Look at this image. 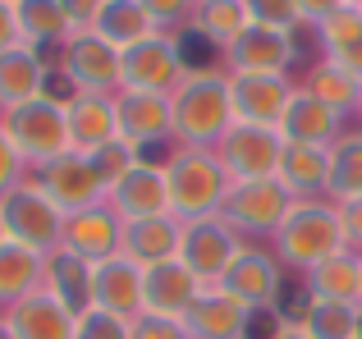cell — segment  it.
Listing matches in <instances>:
<instances>
[{
	"mask_svg": "<svg viewBox=\"0 0 362 339\" xmlns=\"http://www.w3.org/2000/svg\"><path fill=\"white\" fill-rule=\"evenodd\" d=\"M33 179L64 215H78V211H88V206L106 202V184L97 179V170H92V161L83 152H64L60 161L33 170Z\"/></svg>",
	"mask_w": 362,
	"mask_h": 339,
	"instance_id": "cell-13",
	"label": "cell"
},
{
	"mask_svg": "<svg viewBox=\"0 0 362 339\" xmlns=\"http://www.w3.org/2000/svg\"><path fill=\"white\" fill-rule=\"evenodd\" d=\"M275 257L293 270H317L321 261H330L335 252H349L344 248V230H339V215H335V202L317 197V202H293V211L284 215V225L275 230Z\"/></svg>",
	"mask_w": 362,
	"mask_h": 339,
	"instance_id": "cell-2",
	"label": "cell"
},
{
	"mask_svg": "<svg viewBox=\"0 0 362 339\" xmlns=\"http://www.w3.org/2000/svg\"><path fill=\"white\" fill-rule=\"evenodd\" d=\"M170 110H175V138H179V143H184V147H202V152H216V143L234 129L230 73H225V69L184 73V83L170 92Z\"/></svg>",
	"mask_w": 362,
	"mask_h": 339,
	"instance_id": "cell-1",
	"label": "cell"
},
{
	"mask_svg": "<svg viewBox=\"0 0 362 339\" xmlns=\"http://www.w3.org/2000/svg\"><path fill=\"white\" fill-rule=\"evenodd\" d=\"M110 211L119 215L124 225L129 220H151V215H170V184H165V170H151L138 165L129 179H119L110 188Z\"/></svg>",
	"mask_w": 362,
	"mask_h": 339,
	"instance_id": "cell-21",
	"label": "cell"
},
{
	"mask_svg": "<svg viewBox=\"0 0 362 339\" xmlns=\"http://www.w3.org/2000/svg\"><path fill=\"white\" fill-rule=\"evenodd\" d=\"M275 339H308V335H303V331H298V326H284V331H280V335H275Z\"/></svg>",
	"mask_w": 362,
	"mask_h": 339,
	"instance_id": "cell-49",
	"label": "cell"
},
{
	"mask_svg": "<svg viewBox=\"0 0 362 339\" xmlns=\"http://www.w3.org/2000/svg\"><path fill=\"white\" fill-rule=\"evenodd\" d=\"M298 5V14H303V23H321V18H330L344 0H293Z\"/></svg>",
	"mask_w": 362,
	"mask_h": 339,
	"instance_id": "cell-47",
	"label": "cell"
},
{
	"mask_svg": "<svg viewBox=\"0 0 362 339\" xmlns=\"http://www.w3.org/2000/svg\"><path fill=\"white\" fill-rule=\"evenodd\" d=\"M275 179H280L298 202H317V197H326V184H330V147L284 143V156H280Z\"/></svg>",
	"mask_w": 362,
	"mask_h": 339,
	"instance_id": "cell-25",
	"label": "cell"
},
{
	"mask_svg": "<svg viewBox=\"0 0 362 339\" xmlns=\"http://www.w3.org/2000/svg\"><path fill=\"white\" fill-rule=\"evenodd\" d=\"M326 60H335V64H344L354 78H362V37L354 46H344V51H335V55H326Z\"/></svg>",
	"mask_w": 362,
	"mask_h": 339,
	"instance_id": "cell-48",
	"label": "cell"
},
{
	"mask_svg": "<svg viewBox=\"0 0 362 339\" xmlns=\"http://www.w3.org/2000/svg\"><path fill=\"white\" fill-rule=\"evenodd\" d=\"M9 5H18V0H9Z\"/></svg>",
	"mask_w": 362,
	"mask_h": 339,
	"instance_id": "cell-54",
	"label": "cell"
},
{
	"mask_svg": "<svg viewBox=\"0 0 362 339\" xmlns=\"http://www.w3.org/2000/svg\"><path fill=\"white\" fill-rule=\"evenodd\" d=\"M28 174H33V170H28V161L18 156V147L9 143V138H5V129H0V197H5L9 188H18Z\"/></svg>",
	"mask_w": 362,
	"mask_h": 339,
	"instance_id": "cell-41",
	"label": "cell"
},
{
	"mask_svg": "<svg viewBox=\"0 0 362 339\" xmlns=\"http://www.w3.org/2000/svg\"><path fill=\"white\" fill-rule=\"evenodd\" d=\"M14 14H18V37H23V46L51 55V60H55V51L74 37L60 0H18Z\"/></svg>",
	"mask_w": 362,
	"mask_h": 339,
	"instance_id": "cell-29",
	"label": "cell"
},
{
	"mask_svg": "<svg viewBox=\"0 0 362 339\" xmlns=\"http://www.w3.org/2000/svg\"><path fill=\"white\" fill-rule=\"evenodd\" d=\"M115 115H119V138L133 147L151 143V138L175 133V110H170V92H115Z\"/></svg>",
	"mask_w": 362,
	"mask_h": 339,
	"instance_id": "cell-17",
	"label": "cell"
},
{
	"mask_svg": "<svg viewBox=\"0 0 362 339\" xmlns=\"http://www.w3.org/2000/svg\"><path fill=\"white\" fill-rule=\"evenodd\" d=\"M179 152H184V143H179L175 133H165V138H151V143H142V147H138V165L170 170V165L179 161Z\"/></svg>",
	"mask_w": 362,
	"mask_h": 339,
	"instance_id": "cell-43",
	"label": "cell"
},
{
	"mask_svg": "<svg viewBox=\"0 0 362 339\" xmlns=\"http://www.w3.org/2000/svg\"><path fill=\"white\" fill-rule=\"evenodd\" d=\"M23 37H18V14L9 0H0V51H9V46H18Z\"/></svg>",
	"mask_w": 362,
	"mask_h": 339,
	"instance_id": "cell-46",
	"label": "cell"
},
{
	"mask_svg": "<svg viewBox=\"0 0 362 339\" xmlns=\"http://www.w3.org/2000/svg\"><path fill=\"white\" fill-rule=\"evenodd\" d=\"M64 248L97 266V261L115 257V252L124 248V220L110 211V202L88 206V211H78V215L64 220Z\"/></svg>",
	"mask_w": 362,
	"mask_h": 339,
	"instance_id": "cell-19",
	"label": "cell"
},
{
	"mask_svg": "<svg viewBox=\"0 0 362 339\" xmlns=\"http://www.w3.org/2000/svg\"><path fill=\"white\" fill-rule=\"evenodd\" d=\"M335 215H339V230H344V248L362 257V197L335 202Z\"/></svg>",
	"mask_w": 362,
	"mask_h": 339,
	"instance_id": "cell-44",
	"label": "cell"
},
{
	"mask_svg": "<svg viewBox=\"0 0 362 339\" xmlns=\"http://www.w3.org/2000/svg\"><path fill=\"white\" fill-rule=\"evenodd\" d=\"M5 321L18 339H74V331H78V316L64 303H55L46 289H37L23 303H14L5 312Z\"/></svg>",
	"mask_w": 362,
	"mask_h": 339,
	"instance_id": "cell-24",
	"label": "cell"
},
{
	"mask_svg": "<svg viewBox=\"0 0 362 339\" xmlns=\"http://www.w3.org/2000/svg\"><path fill=\"white\" fill-rule=\"evenodd\" d=\"M92 307L124 316V321H138L142 316V266L138 261H129L124 252L97 261L92 266Z\"/></svg>",
	"mask_w": 362,
	"mask_h": 339,
	"instance_id": "cell-16",
	"label": "cell"
},
{
	"mask_svg": "<svg viewBox=\"0 0 362 339\" xmlns=\"http://www.w3.org/2000/svg\"><path fill=\"white\" fill-rule=\"evenodd\" d=\"M202 289L206 285L179 257L175 261H160V266H147V270H142V312L184 321L188 307L197 303V294H202Z\"/></svg>",
	"mask_w": 362,
	"mask_h": 339,
	"instance_id": "cell-15",
	"label": "cell"
},
{
	"mask_svg": "<svg viewBox=\"0 0 362 339\" xmlns=\"http://www.w3.org/2000/svg\"><path fill=\"white\" fill-rule=\"evenodd\" d=\"M344 133V119L335 115V110L326 106V101H317L312 92H293L289 110H284L280 119V138L284 143H317V147H335V138Z\"/></svg>",
	"mask_w": 362,
	"mask_h": 339,
	"instance_id": "cell-27",
	"label": "cell"
},
{
	"mask_svg": "<svg viewBox=\"0 0 362 339\" xmlns=\"http://www.w3.org/2000/svg\"><path fill=\"white\" fill-rule=\"evenodd\" d=\"M142 9L151 14L156 32H184V28L193 23L197 0H142Z\"/></svg>",
	"mask_w": 362,
	"mask_h": 339,
	"instance_id": "cell-40",
	"label": "cell"
},
{
	"mask_svg": "<svg viewBox=\"0 0 362 339\" xmlns=\"http://www.w3.org/2000/svg\"><path fill=\"white\" fill-rule=\"evenodd\" d=\"M92 32L101 37V42H110L115 51H129V46L147 42L151 32H156V23H151V14L142 9V0H106V9L97 14V28Z\"/></svg>",
	"mask_w": 362,
	"mask_h": 339,
	"instance_id": "cell-32",
	"label": "cell"
},
{
	"mask_svg": "<svg viewBox=\"0 0 362 339\" xmlns=\"http://www.w3.org/2000/svg\"><path fill=\"white\" fill-rule=\"evenodd\" d=\"M51 64L78 92H119V51L110 42H101L97 32H74L55 51Z\"/></svg>",
	"mask_w": 362,
	"mask_h": 339,
	"instance_id": "cell-11",
	"label": "cell"
},
{
	"mask_svg": "<svg viewBox=\"0 0 362 339\" xmlns=\"http://www.w3.org/2000/svg\"><path fill=\"white\" fill-rule=\"evenodd\" d=\"M221 289L230 298H239L252 312H280L284 298V261L262 243H243V252L234 257V266L225 270Z\"/></svg>",
	"mask_w": 362,
	"mask_h": 339,
	"instance_id": "cell-8",
	"label": "cell"
},
{
	"mask_svg": "<svg viewBox=\"0 0 362 339\" xmlns=\"http://www.w3.org/2000/svg\"><path fill=\"white\" fill-rule=\"evenodd\" d=\"M298 331L308 335V339H358V335H362V307H354V303H321V298H308Z\"/></svg>",
	"mask_w": 362,
	"mask_h": 339,
	"instance_id": "cell-34",
	"label": "cell"
},
{
	"mask_svg": "<svg viewBox=\"0 0 362 339\" xmlns=\"http://www.w3.org/2000/svg\"><path fill=\"white\" fill-rule=\"evenodd\" d=\"M193 28L202 42H211L216 51L225 55V46L234 42V37L247 28V14H243V0H197L193 9Z\"/></svg>",
	"mask_w": 362,
	"mask_h": 339,
	"instance_id": "cell-35",
	"label": "cell"
},
{
	"mask_svg": "<svg viewBox=\"0 0 362 339\" xmlns=\"http://www.w3.org/2000/svg\"><path fill=\"white\" fill-rule=\"evenodd\" d=\"M317 37H321V51H326V55H335V51H344V46H354L358 37H362V9L339 5L330 18H321V23H317Z\"/></svg>",
	"mask_w": 362,
	"mask_h": 339,
	"instance_id": "cell-37",
	"label": "cell"
},
{
	"mask_svg": "<svg viewBox=\"0 0 362 339\" xmlns=\"http://www.w3.org/2000/svg\"><path fill=\"white\" fill-rule=\"evenodd\" d=\"M298 88L312 92L317 101H326L339 119H344V115H358V106H362V78H354V73H349L344 64H335V60L308 64V73H303Z\"/></svg>",
	"mask_w": 362,
	"mask_h": 339,
	"instance_id": "cell-31",
	"label": "cell"
},
{
	"mask_svg": "<svg viewBox=\"0 0 362 339\" xmlns=\"http://www.w3.org/2000/svg\"><path fill=\"white\" fill-rule=\"evenodd\" d=\"M184 51L179 32H151L147 42L119 51V88L133 92H175L184 83Z\"/></svg>",
	"mask_w": 362,
	"mask_h": 339,
	"instance_id": "cell-7",
	"label": "cell"
},
{
	"mask_svg": "<svg viewBox=\"0 0 362 339\" xmlns=\"http://www.w3.org/2000/svg\"><path fill=\"white\" fill-rule=\"evenodd\" d=\"M303 289H308V298H321V303L362 307V257L358 252H335L330 261H321L317 270L303 275Z\"/></svg>",
	"mask_w": 362,
	"mask_h": 339,
	"instance_id": "cell-28",
	"label": "cell"
},
{
	"mask_svg": "<svg viewBox=\"0 0 362 339\" xmlns=\"http://www.w3.org/2000/svg\"><path fill=\"white\" fill-rule=\"evenodd\" d=\"M293 73H230V101H234V124H266L280 129L284 110H289Z\"/></svg>",
	"mask_w": 362,
	"mask_h": 339,
	"instance_id": "cell-12",
	"label": "cell"
},
{
	"mask_svg": "<svg viewBox=\"0 0 362 339\" xmlns=\"http://www.w3.org/2000/svg\"><path fill=\"white\" fill-rule=\"evenodd\" d=\"M133 339H193V335H188V326L175 321V316H151V312H142L138 321H133Z\"/></svg>",
	"mask_w": 362,
	"mask_h": 339,
	"instance_id": "cell-42",
	"label": "cell"
},
{
	"mask_svg": "<svg viewBox=\"0 0 362 339\" xmlns=\"http://www.w3.org/2000/svg\"><path fill=\"white\" fill-rule=\"evenodd\" d=\"M358 129H362V106H358Z\"/></svg>",
	"mask_w": 362,
	"mask_h": 339,
	"instance_id": "cell-53",
	"label": "cell"
},
{
	"mask_svg": "<svg viewBox=\"0 0 362 339\" xmlns=\"http://www.w3.org/2000/svg\"><path fill=\"white\" fill-rule=\"evenodd\" d=\"M46 73H51V55L33 51V46H9L0 51V110H14L23 101L42 97Z\"/></svg>",
	"mask_w": 362,
	"mask_h": 339,
	"instance_id": "cell-23",
	"label": "cell"
},
{
	"mask_svg": "<svg viewBox=\"0 0 362 339\" xmlns=\"http://www.w3.org/2000/svg\"><path fill=\"white\" fill-rule=\"evenodd\" d=\"M42 275H46L42 252L23 248V243H0V316L14 303H23L28 294H37Z\"/></svg>",
	"mask_w": 362,
	"mask_h": 339,
	"instance_id": "cell-30",
	"label": "cell"
},
{
	"mask_svg": "<svg viewBox=\"0 0 362 339\" xmlns=\"http://www.w3.org/2000/svg\"><path fill=\"white\" fill-rule=\"evenodd\" d=\"M293 202H298V197H293L280 179H239V184H230V193H225L221 215L252 243V239H275V230H280L284 215L293 211Z\"/></svg>",
	"mask_w": 362,
	"mask_h": 339,
	"instance_id": "cell-6",
	"label": "cell"
},
{
	"mask_svg": "<svg viewBox=\"0 0 362 339\" xmlns=\"http://www.w3.org/2000/svg\"><path fill=\"white\" fill-rule=\"evenodd\" d=\"M243 234L234 230L225 215H206V220H188L184 225V248H179V261L193 270L202 285H221L225 270L234 266V257L243 252Z\"/></svg>",
	"mask_w": 362,
	"mask_h": 339,
	"instance_id": "cell-9",
	"label": "cell"
},
{
	"mask_svg": "<svg viewBox=\"0 0 362 339\" xmlns=\"http://www.w3.org/2000/svg\"><path fill=\"white\" fill-rule=\"evenodd\" d=\"M293 69H298V51H293V37L280 28L247 23L225 46V73H293Z\"/></svg>",
	"mask_w": 362,
	"mask_h": 339,
	"instance_id": "cell-14",
	"label": "cell"
},
{
	"mask_svg": "<svg viewBox=\"0 0 362 339\" xmlns=\"http://www.w3.org/2000/svg\"><path fill=\"white\" fill-rule=\"evenodd\" d=\"M60 9H64L74 32H92V28H97V14L106 9V0H60Z\"/></svg>",
	"mask_w": 362,
	"mask_h": 339,
	"instance_id": "cell-45",
	"label": "cell"
},
{
	"mask_svg": "<svg viewBox=\"0 0 362 339\" xmlns=\"http://www.w3.org/2000/svg\"><path fill=\"white\" fill-rule=\"evenodd\" d=\"M88 161H92V170H97V179L106 184V197H110V188H115L119 179H129L133 170H138V147L124 143V138H115V143L97 147Z\"/></svg>",
	"mask_w": 362,
	"mask_h": 339,
	"instance_id": "cell-36",
	"label": "cell"
},
{
	"mask_svg": "<svg viewBox=\"0 0 362 339\" xmlns=\"http://www.w3.org/2000/svg\"><path fill=\"white\" fill-rule=\"evenodd\" d=\"M0 339H18L14 331H9V321H5V316H0Z\"/></svg>",
	"mask_w": 362,
	"mask_h": 339,
	"instance_id": "cell-50",
	"label": "cell"
},
{
	"mask_svg": "<svg viewBox=\"0 0 362 339\" xmlns=\"http://www.w3.org/2000/svg\"><path fill=\"white\" fill-rule=\"evenodd\" d=\"M0 129L18 147L28 170H42V165L60 161L64 152H74L69 147V106H60L51 97H33L14 110H0Z\"/></svg>",
	"mask_w": 362,
	"mask_h": 339,
	"instance_id": "cell-4",
	"label": "cell"
},
{
	"mask_svg": "<svg viewBox=\"0 0 362 339\" xmlns=\"http://www.w3.org/2000/svg\"><path fill=\"white\" fill-rule=\"evenodd\" d=\"M42 289L64 303L74 316L92 312V261H83L78 252H69L60 243L55 252H46V275H42Z\"/></svg>",
	"mask_w": 362,
	"mask_h": 339,
	"instance_id": "cell-26",
	"label": "cell"
},
{
	"mask_svg": "<svg viewBox=\"0 0 362 339\" xmlns=\"http://www.w3.org/2000/svg\"><path fill=\"white\" fill-rule=\"evenodd\" d=\"M0 215H5V234L9 243H23V248L33 252H55L64 243V220L69 215L60 211V206L51 202V197L37 188V179L28 174L18 188H9L5 197H0Z\"/></svg>",
	"mask_w": 362,
	"mask_h": 339,
	"instance_id": "cell-5",
	"label": "cell"
},
{
	"mask_svg": "<svg viewBox=\"0 0 362 339\" xmlns=\"http://www.w3.org/2000/svg\"><path fill=\"white\" fill-rule=\"evenodd\" d=\"M184 326H188L193 339H247L252 307H243L239 298H230L221 285H206L202 294H197V303L188 307Z\"/></svg>",
	"mask_w": 362,
	"mask_h": 339,
	"instance_id": "cell-18",
	"label": "cell"
},
{
	"mask_svg": "<svg viewBox=\"0 0 362 339\" xmlns=\"http://www.w3.org/2000/svg\"><path fill=\"white\" fill-rule=\"evenodd\" d=\"M344 5H354V9H362V0H344Z\"/></svg>",
	"mask_w": 362,
	"mask_h": 339,
	"instance_id": "cell-52",
	"label": "cell"
},
{
	"mask_svg": "<svg viewBox=\"0 0 362 339\" xmlns=\"http://www.w3.org/2000/svg\"><path fill=\"white\" fill-rule=\"evenodd\" d=\"M344 197H362V129H344L330 147L326 202H344Z\"/></svg>",
	"mask_w": 362,
	"mask_h": 339,
	"instance_id": "cell-33",
	"label": "cell"
},
{
	"mask_svg": "<svg viewBox=\"0 0 362 339\" xmlns=\"http://www.w3.org/2000/svg\"><path fill=\"white\" fill-rule=\"evenodd\" d=\"M74 339H133V321L92 307V312L78 316V331H74Z\"/></svg>",
	"mask_w": 362,
	"mask_h": 339,
	"instance_id": "cell-39",
	"label": "cell"
},
{
	"mask_svg": "<svg viewBox=\"0 0 362 339\" xmlns=\"http://www.w3.org/2000/svg\"><path fill=\"white\" fill-rule=\"evenodd\" d=\"M165 184H170V215L179 220H206V215H221L225 193H230L234 179L225 174L221 156L202 152V147H184L179 161L165 170Z\"/></svg>",
	"mask_w": 362,
	"mask_h": 339,
	"instance_id": "cell-3",
	"label": "cell"
},
{
	"mask_svg": "<svg viewBox=\"0 0 362 339\" xmlns=\"http://www.w3.org/2000/svg\"><path fill=\"white\" fill-rule=\"evenodd\" d=\"M216 156H221L225 174L234 184L239 179H275L280 156H284V138L280 129H266V124H234L216 143Z\"/></svg>",
	"mask_w": 362,
	"mask_h": 339,
	"instance_id": "cell-10",
	"label": "cell"
},
{
	"mask_svg": "<svg viewBox=\"0 0 362 339\" xmlns=\"http://www.w3.org/2000/svg\"><path fill=\"white\" fill-rule=\"evenodd\" d=\"M0 243H9V234H5V215H0Z\"/></svg>",
	"mask_w": 362,
	"mask_h": 339,
	"instance_id": "cell-51",
	"label": "cell"
},
{
	"mask_svg": "<svg viewBox=\"0 0 362 339\" xmlns=\"http://www.w3.org/2000/svg\"><path fill=\"white\" fill-rule=\"evenodd\" d=\"M243 14H247V23L280 28V32H293V28L303 23V14H298L293 0H243Z\"/></svg>",
	"mask_w": 362,
	"mask_h": 339,
	"instance_id": "cell-38",
	"label": "cell"
},
{
	"mask_svg": "<svg viewBox=\"0 0 362 339\" xmlns=\"http://www.w3.org/2000/svg\"><path fill=\"white\" fill-rule=\"evenodd\" d=\"M119 138V115H115V92H78L69 101V147L92 156L97 147Z\"/></svg>",
	"mask_w": 362,
	"mask_h": 339,
	"instance_id": "cell-20",
	"label": "cell"
},
{
	"mask_svg": "<svg viewBox=\"0 0 362 339\" xmlns=\"http://www.w3.org/2000/svg\"><path fill=\"white\" fill-rule=\"evenodd\" d=\"M184 248V220L179 215H151V220H129L124 225V257L138 261L142 270L160 266V261H175Z\"/></svg>",
	"mask_w": 362,
	"mask_h": 339,
	"instance_id": "cell-22",
	"label": "cell"
}]
</instances>
